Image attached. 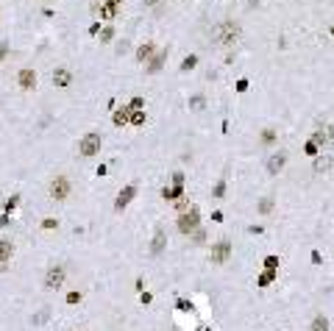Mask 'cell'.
Instances as JSON below:
<instances>
[{
	"mask_svg": "<svg viewBox=\"0 0 334 331\" xmlns=\"http://www.w3.org/2000/svg\"><path fill=\"white\" fill-rule=\"evenodd\" d=\"M240 33H243L240 22L223 20L220 25H214V28H212V39H214L217 45H223V47H228V45H234L237 39H240Z\"/></svg>",
	"mask_w": 334,
	"mask_h": 331,
	"instance_id": "1",
	"label": "cell"
},
{
	"mask_svg": "<svg viewBox=\"0 0 334 331\" xmlns=\"http://www.w3.org/2000/svg\"><path fill=\"white\" fill-rule=\"evenodd\" d=\"M100 145H103L100 134L98 131H89V134H84V136H81V142H78V153L89 159V156L100 153Z\"/></svg>",
	"mask_w": 334,
	"mask_h": 331,
	"instance_id": "2",
	"label": "cell"
},
{
	"mask_svg": "<svg viewBox=\"0 0 334 331\" xmlns=\"http://www.w3.org/2000/svg\"><path fill=\"white\" fill-rule=\"evenodd\" d=\"M64 276H67L64 265H50V267H47V273H45L42 287L45 289H59L61 284H64Z\"/></svg>",
	"mask_w": 334,
	"mask_h": 331,
	"instance_id": "3",
	"label": "cell"
},
{
	"mask_svg": "<svg viewBox=\"0 0 334 331\" xmlns=\"http://www.w3.org/2000/svg\"><path fill=\"white\" fill-rule=\"evenodd\" d=\"M198 228V209H189V211H181L178 214V231L181 234H189Z\"/></svg>",
	"mask_w": 334,
	"mask_h": 331,
	"instance_id": "4",
	"label": "cell"
},
{
	"mask_svg": "<svg viewBox=\"0 0 334 331\" xmlns=\"http://www.w3.org/2000/svg\"><path fill=\"white\" fill-rule=\"evenodd\" d=\"M67 195H70V181H67L64 176H56L53 181H50V198L53 200H67Z\"/></svg>",
	"mask_w": 334,
	"mask_h": 331,
	"instance_id": "5",
	"label": "cell"
},
{
	"mask_svg": "<svg viewBox=\"0 0 334 331\" xmlns=\"http://www.w3.org/2000/svg\"><path fill=\"white\" fill-rule=\"evenodd\" d=\"M284 165H287V153H284V150L270 153V159H267V176H278V173L284 170Z\"/></svg>",
	"mask_w": 334,
	"mask_h": 331,
	"instance_id": "6",
	"label": "cell"
},
{
	"mask_svg": "<svg viewBox=\"0 0 334 331\" xmlns=\"http://www.w3.org/2000/svg\"><path fill=\"white\" fill-rule=\"evenodd\" d=\"M53 87H59V89H70L73 87V70H67V67H56L53 70Z\"/></svg>",
	"mask_w": 334,
	"mask_h": 331,
	"instance_id": "7",
	"label": "cell"
},
{
	"mask_svg": "<svg viewBox=\"0 0 334 331\" xmlns=\"http://www.w3.org/2000/svg\"><path fill=\"white\" fill-rule=\"evenodd\" d=\"M17 84H20V89H25V92L36 89V73H33L31 67H22L20 73H17Z\"/></svg>",
	"mask_w": 334,
	"mask_h": 331,
	"instance_id": "8",
	"label": "cell"
},
{
	"mask_svg": "<svg viewBox=\"0 0 334 331\" xmlns=\"http://www.w3.org/2000/svg\"><path fill=\"white\" fill-rule=\"evenodd\" d=\"M134 195H137V187H134V184H128V187H125L120 195H117V203H114V206H117V209H125V206L131 203Z\"/></svg>",
	"mask_w": 334,
	"mask_h": 331,
	"instance_id": "9",
	"label": "cell"
},
{
	"mask_svg": "<svg viewBox=\"0 0 334 331\" xmlns=\"http://www.w3.org/2000/svg\"><path fill=\"white\" fill-rule=\"evenodd\" d=\"M332 165H334V159L326 153V156H318V159H315L312 170H315V173H329V170H332Z\"/></svg>",
	"mask_w": 334,
	"mask_h": 331,
	"instance_id": "10",
	"label": "cell"
},
{
	"mask_svg": "<svg viewBox=\"0 0 334 331\" xmlns=\"http://www.w3.org/2000/svg\"><path fill=\"white\" fill-rule=\"evenodd\" d=\"M11 256H14V242L11 240H0V265L11 262Z\"/></svg>",
	"mask_w": 334,
	"mask_h": 331,
	"instance_id": "11",
	"label": "cell"
},
{
	"mask_svg": "<svg viewBox=\"0 0 334 331\" xmlns=\"http://www.w3.org/2000/svg\"><path fill=\"white\" fill-rule=\"evenodd\" d=\"M156 53V45L153 42H145V45H139V47H137V59H139V61H151V56Z\"/></svg>",
	"mask_w": 334,
	"mask_h": 331,
	"instance_id": "12",
	"label": "cell"
},
{
	"mask_svg": "<svg viewBox=\"0 0 334 331\" xmlns=\"http://www.w3.org/2000/svg\"><path fill=\"white\" fill-rule=\"evenodd\" d=\"M128 117H131V109H128V106L117 109V111H114V125H125V122H128Z\"/></svg>",
	"mask_w": 334,
	"mask_h": 331,
	"instance_id": "13",
	"label": "cell"
},
{
	"mask_svg": "<svg viewBox=\"0 0 334 331\" xmlns=\"http://www.w3.org/2000/svg\"><path fill=\"white\" fill-rule=\"evenodd\" d=\"M226 256H228V242H226V240H220V245L214 248V254H212V259H214V262H223Z\"/></svg>",
	"mask_w": 334,
	"mask_h": 331,
	"instance_id": "14",
	"label": "cell"
},
{
	"mask_svg": "<svg viewBox=\"0 0 334 331\" xmlns=\"http://www.w3.org/2000/svg\"><path fill=\"white\" fill-rule=\"evenodd\" d=\"M312 331H329V317L315 315V317H312Z\"/></svg>",
	"mask_w": 334,
	"mask_h": 331,
	"instance_id": "15",
	"label": "cell"
},
{
	"mask_svg": "<svg viewBox=\"0 0 334 331\" xmlns=\"http://www.w3.org/2000/svg\"><path fill=\"white\" fill-rule=\"evenodd\" d=\"M165 56H167V50H162L156 59H151V61H148V73H156V70L162 67V61H165Z\"/></svg>",
	"mask_w": 334,
	"mask_h": 331,
	"instance_id": "16",
	"label": "cell"
},
{
	"mask_svg": "<svg viewBox=\"0 0 334 331\" xmlns=\"http://www.w3.org/2000/svg\"><path fill=\"white\" fill-rule=\"evenodd\" d=\"M128 122H131V125H137V128H139V125H145V111H142V109L131 111V117H128Z\"/></svg>",
	"mask_w": 334,
	"mask_h": 331,
	"instance_id": "17",
	"label": "cell"
},
{
	"mask_svg": "<svg viewBox=\"0 0 334 331\" xmlns=\"http://www.w3.org/2000/svg\"><path fill=\"white\" fill-rule=\"evenodd\" d=\"M178 195H181V187H173V189L165 187V189H162V198H165V200H173V198H178Z\"/></svg>",
	"mask_w": 334,
	"mask_h": 331,
	"instance_id": "18",
	"label": "cell"
},
{
	"mask_svg": "<svg viewBox=\"0 0 334 331\" xmlns=\"http://www.w3.org/2000/svg\"><path fill=\"white\" fill-rule=\"evenodd\" d=\"M100 17H106V20H111V17H114V11H117V9H114V6H100Z\"/></svg>",
	"mask_w": 334,
	"mask_h": 331,
	"instance_id": "19",
	"label": "cell"
},
{
	"mask_svg": "<svg viewBox=\"0 0 334 331\" xmlns=\"http://www.w3.org/2000/svg\"><path fill=\"white\" fill-rule=\"evenodd\" d=\"M162 242H165V234L159 231V234H156V242H153V254H159V251H162Z\"/></svg>",
	"mask_w": 334,
	"mask_h": 331,
	"instance_id": "20",
	"label": "cell"
},
{
	"mask_svg": "<svg viewBox=\"0 0 334 331\" xmlns=\"http://www.w3.org/2000/svg\"><path fill=\"white\" fill-rule=\"evenodd\" d=\"M111 36H114V28H103L100 31V42H109Z\"/></svg>",
	"mask_w": 334,
	"mask_h": 331,
	"instance_id": "21",
	"label": "cell"
},
{
	"mask_svg": "<svg viewBox=\"0 0 334 331\" xmlns=\"http://www.w3.org/2000/svg\"><path fill=\"white\" fill-rule=\"evenodd\" d=\"M142 106H145V100H142V98H134L131 103H128V109H131V111H137V109H142Z\"/></svg>",
	"mask_w": 334,
	"mask_h": 331,
	"instance_id": "22",
	"label": "cell"
},
{
	"mask_svg": "<svg viewBox=\"0 0 334 331\" xmlns=\"http://www.w3.org/2000/svg\"><path fill=\"white\" fill-rule=\"evenodd\" d=\"M265 265L270 267V270H276V267H278V259H276V256H267V259H265Z\"/></svg>",
	"mask_w": 334,
	"mask_h": 331,
	"instance_id": "23",
	"label": "cell"
},
{
	"mask_svg": "<svg viewBox=\"0 0 334 331\" xmlns=\"http://www.w3.org/2000/svg\"><path fill=\"white\" fill-rule=\"evenodd\" d=\"M184 70H192V67H195V56H187V59H184Z\"/></svg>",
	"mask_w": 334,
	"mask_h": 331,
	"instance_id": "24",
	"label": "cell"
},
{
	"mask_svg": "<svg viewBox=\"0 0 334 331\" xmlns=\"http://www.w3.org/2000/svg\"><path fill=\"white\" fill-rule=\"evenodd\" d=\"M9 56V42H0V61Z\"/></svg>",
	"mask_w": 334,
	"mask_h": 331,
	"instance_id": "25",
	"label": "cell"
},
{
	"mask_svg": "<svg viewBox=\"0 0 334 331\" xmlns=\"http://www.w3.org/2000/svg\"><path fill=\"white\" fill-rule=\"evenodd\" d=\"M78 301H81V292H70L67 295V303H78Z\"/></svg>",
	"mask_w": 334,
	"mask_h": 331,
	"instance_id": "26",
	"label": "cell"
},
{
	"mask_svg": "<svg viewBox=\"0 0 334 331\" xmlns=\"http://www.w3.org/2000/svg\"><path fill=\"white\" fill-rule=\"evenodd\" d=\"M42 226H45V228H53V226H59V220H53V217H45Z\"/></svg>",
	"mask_w": 334,
	"mask_h": 331,
	"instance_id": "27",
	"label": "cell"
},
{
	"mask_svg": "<svg viewBox=\"0 0 334 331\" xmlns=\"http://www.w3.org/2000/svg\"><path fill=\"white\" fill-rule=\"evenodd\" d=\"M270 206H273V200L267 198V200H262V206H259V209H262V211H270Z\"/></svg>",
	"mask_w": 334,
	"mask_h": 331,
	"instance_id": "28",
	"label": "cell"
},
{
	"mask_svg": "<svg viewBox=\"0 0 334 331\" xmlns=\"http://www.w3.org/2000/svg\"><path fill=\"white\" fill-rule=\"evenodd\" d=\"M145 6H156V3H162V0H142Z\"/></svg>",
	"mask_w": 334,
	"mask_h": 331,
	"instance_id": "29",
	"label": "cell"
},
{
	"mask_svg": "<svg viewBox=\"0 0 334 331\" xmlns=\"http://www.w3.org/2000/svg\"><path fill=\"white\" fill-rule=\"evenodd\" d=\"M122 0H109V6H114V9H117V6H120Z\"/></svg>",
	"mask_w": 334,
	"mask_h": 331,
	"instance_id": "30",
	"label": "cell"
}]
</instances>
